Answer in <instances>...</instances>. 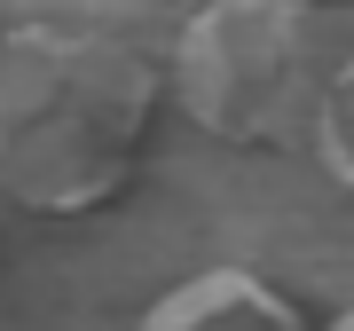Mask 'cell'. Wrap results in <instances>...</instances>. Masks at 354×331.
Listing matches in <instances>:
<instances>
[{"instance_id":"1","label":"cell","mask_w":354,"mask_h":331,"mask_svg":"<svg viewBox=\"0 0 354 331\" xmlns=\"http://www.w3.org/2000/svg\"><path fill=\"white\" fill-rule=\"evenodd\" d=\"M150 64L111 32H0V197L24 213H87L118 197L150 134Z\"/></svg>"},{"instance_id":"2","label":"cell","mask_w":354,"mask_h":331,"mask_svg":"<svg viewBox=\"0 0 354 331\" xmlns=\"http://www.w3.org/2000/svg\"><path fill=\"white\" fill-rule=\"evenodd\" d=\"M339 39L315 8L291 0H221V8L189 16L174 55L181 102L197 111V127L244 150H291L315 134L323 95L339 79Z\"/></svg>"},{"instance_id":"3","label":"cell","mask_w":354,"mask_h":331,"mask_svg":"<svg viewBox=\"0 0 354 331\" xmlns=\"http://www.w3.org/2000/svg\"><path fill=\"white\" fill-rule=\"evenodd\" d=\"M142 331H299V316H291L268 284L236 276V268H213V276L165 292Z\"/></svg>"},{"instance_id":"4","label":"cell","mask_w":354,"mask_h":331,"mask_svg":"<svg viewBox=\"0 0 354 331\" xmlns=\"http://www.w3.org/2000/svg\"><path fill=\"white\" fill-rule=\"evenodd\" d=\"M315 142H323L330 174H339V181H354V55L339 64V79H330V95H323V118H315Z\"/></svg>"},{"instance_id":"5","label":"cell","mask_w":354,"mask_h":331,"mask_svg":"<svg viewBox=\"0 0 354 331\" xmlns=\"http://www.w3.org/2000/svg\"><path fill=\"white\" fill-rule=\"evenodd\" d=\"M339 331H354V307H346V316H339Z\"/></svg>"}]
</instances>
